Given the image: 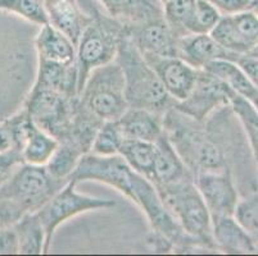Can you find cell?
I'll use <instances>...</instances> for the list:
<instances>
[{"mask_svg": "<svg viewBox=\"0 0 258 256\" xmlns=\"http://www.w3.org/2000/svg\"><path fill=\"white\" fill-rule=\"evenodd\" d=\"M163 132L191 175L205 172H245L252 154L238 117L230 105L199 122L173 105L163 114ZM239 173V178H240Z\"/></svg>", "mask_w": 258, "mask_h": 256, "instance_id": "obj_1", "label": "cell"}, {"mask_svg": "<svg viewBox=\"0 0 258 256\" xmlns=\"http://www.w3.org/2000/svg\"><path fill=\"white\" fill-rule=\"evenodd\" d=\"M116 60L125 77L128 108H139L163 116L176 104L127 32L119 44Z\"/></svg>", "mask_w": 258, "mask_h": 256, "instance_id": "obj_2", "label": "cell"}, {"mask_svg": "<svg viewBox=\"0 0 258 256\" xmlns=\"http://www.w3.org/2000/svg\"><path fill=\"white\" fill-rule=\"evenodd\" d=\"M127 32V25L98 9L91 12V20L76 46L79 67V95L89 73L100 65L116 59L119 44Z\"/></svg>", "mask_w": 258, "mask_h": 256, "instance_id": "obj_3", "label": "cell"}, {"mask_svg": "<svg viewBox=\"0 0 258 256\" xmlns=\"http://www.w3.org/2000/svg\"><path fill=\"white\" fill-rule=\"evenodd\" d=\"M156 189L166 208L190 237L208 251H219L213 242L212 218L194 178Z\"/></svg>", "mask_w": 258, "mask_h": 256, "instance_id": "obj_4", "label": "cell"}, {"mask_svg": "<svg viewBox=\"0 0 258 256\" xmlns=\"http://www.w3.org/2000/svg\"><path fill=\"white\" fill-rule=\"evenodd\" d=\"M79 100L100 122L117 121L128 109L125 94V77L116 59L89 73Z\"/></svg>", "mask_w": 258, "mask_h": 256, "instance_id": "obj_5", "label": "cell"}, {"mask_svg": "<svg viewBox=\"0 0 258 256\" xmlns=\"http://www.w3.org/2000/svg\"><path fill=\"white\" fill-rule=\"evenodd\" d=\"M66 183L54 178L45 165L22 163L0 187V197L17 204L26 214L36 213Z\"/></svg>", "mask_w": 258, "mask_h": 256, "instance_id": "obj_6", "label": "cell"}, {"mask_svg": "<svg viewBox=\"0 0 258 256\" xmlns=\"http://www.w3.org/2000/svg\"><path fill=\"white\" fill-rule=\"evenodd\" d=\"M133 191V201L144 211L148 222L151 224V229L167 237L172 242L175 252H190L196 250L208 251L180 227L165 206L154 185L148 178L135 172Z\"/></svg>", "mask_w": 258, "mask_h": 256, "instance_id": "obj_7", "label": "cell"}, {"mask_svg": "<svg viewBox=\"0 0 258 256\" xmlns=\"http://www.w3.org/2000/svg\"><path fill=\"white\" fill-rule=\"evenodd\" d=\"M76 186V182L69 181L43 208L36 211L37 218L45 231L44 252H48L50 250L54 233L66 220L86 211L109 209L116 206V201L111 199H102V197H93L80 194L77 192Z\"/></svg>", "mask_w": 258, "mask_h": 256, "instance_id": "obj_8", "label": "cell"}, {"mask_svg": "<svg viewBox=\"0 0 258 256\" xmlns=\"http://www.w3.org/2000/svg\"><path fill=\"white\" fill-rule=\"evenodd\" d=\"M77 103L79 96L32 88L23 109L40 130L60 141L74 121Z\"/></svg>", "mask_w": 258, "mask_h": 256, "instance_id": "obj_9", "label": "cell"}, {"mask_svg": "<svg viewBox=\"0 0 258 256\" xmlns=\"http://www.w3.org/2000/svg\"><path fill=\"white\" fill-rule=\"evenodd\" d=\"M134 175L135 172L127 165L121 155L102 156L88 152L80 159L70 181H74L77 185L84 181L102 182L118 190L133 201Z\"/></svg>", "mask_w": 258, "mask_h": 256, "instance_id": "obj_10", "label": "cell"}, {"mask_svg": "<svg viewBox=\"0 0 258 256\" xmlns=\"http://www.w3.org/2000/svg\"><path fill=\"white\" fill-rule=\"evenodd\" d=\"M231 90L206 69H199L196 86L185 100L176 103L175 108L191 118L203 122L215 110L230 105Z\"/></svg>", "mask_w": 258, "mask_h": 256, "instance_id": "obj_11", "label": "cell"}, {"mask_svg": "<svg viewBox=\"0 0 258 256\" xmlns=\"http://www.w3.org/2000/svg\"><path fill=\"white\" fill-rule=\"evenodd\" d=\"M198 187L212 220L224 217H234L240 195L233 173L205 172L194 176Z\"/></svg>", "mask_w": 258, "mask_h": 256, "instance_id": "obj_12", "label": "cell"}, {"mask_svg": "<svg viewBox=\"0 0 258 256\" xmlns=\"http://www.w3.org/2000/svg\"><path fill=\"white\" fill-rule=\"evenodd\" d=\"M210 35L226 50L245 55L258 44V14L247 11L221 16Z\"/></svg>", "mask_w": 258, "mask_h": 256, "instance_id": "obj_13", "label": "cell"}, {"mask_svg": "<svg viewBox=\"0 0 258 256\" xmlns=\"http://www.w3.org/2000/svg\"><path fill=\"white\" fill-rule=\"evenodd\" d=\"M127 34L143 55L179 56V39L165 17L127 25Z\"/></svg>", "mask_w": 258, "mask_h": 256, "instance_id": "obj_14", "label": "cell"}, {"mask_svg": "<svg viewBox=\"0 0 258 256\" xmlns=\"http://www.w3.org/2000/svg\"><path fill=\"white\" fill-rule=\"evenodd\" d=\"M147 62L156 70L168 95L180 103L189 96L198 78L199 69L187 64L179 56L144 55Z\"/></svg>", "mask_w": 258, "mask_h": 256, "instance_id": "obj_15", "label": "cell"}, {"mask_svg": "<svg viewBox=\"0 0 258 256\" xmlns=\"http://www.w3.org/2000/svg\"><path fill=\"white\" fill-rule=\"evenodd\" d=\"M239 56L222 48L210 34H187L179 39V58L197 69L215 60L236 62Z\"/></svg>", "mask_w": 258, "mask_h": 256, "instance_id": "obj_16", "label": "cell"}, {"mask_svg": "<svg viewBox=\"0 0 258 256\" xmlns=\"http://www.w3.org/2000/svg\"><path fill=\"white\" fill-rule=\"evenodd\" d=\"M187 178H194V176L163 132L156 141V158L149 181L154 187H162L175 185Z\"/></svg>", "mask_w": 258, "mask_h": 256, "instance_id": "obj_17", "label": "cell"}, {"mask_svg": "<svg viewBox=\"0 0 258 256\" xmlns=\"http://www.w3.org/2000/svg\"><path fill=\"white\" fill-rule=\"evenodd\" d=\"M45 4L48 23L69 37L75 46L84 30L91 20V14H85L76 0H49Z\"/></svg>", "mask_w": 258, "mask_h": 256, "instance_id": "obj_18", "label": "cell"}, {"mask_svg": "<svg viewBox=\"0 0 258 256\" xmlns=\"http://www.w3.org/2000/svg\"><path fill=\"white\" fill-rule=\"evenodd\" d=\"M34 88L55 91L67 96H79V67L71 63H54L39 60Z\"/></svg>", "mask_w": 258, "mask_h": 256, "instance_id": "obj_19", "label": "cell"}, {"mask_svg": "<svg viewBox=\"0 0 258 256\" xmlns=\"http://www.w3.org/2000/svg\"><path fill=\"white\" fill-rule=\"evenodd\" d=\"M212 237L216 247L221 252L254 253L258 251L253 238L235 217H224L212 220Z\"/></svg>", "mask_w": 258, "mask_h": 256, "instance_id": "obj_20", "label": "cell"}, {"mask_svg": "<svg viewBox=\"0 0 258 256\" xmlns=\"http://www.w3.org/2000/svg\"><path fill=\"white\" fill-rule=\"evenodd\" d=\"M125 138L156 142L163 135V116L139 108H128L118 119Z\"/></svg>", "mask_w": 258, "mask_h": 256, "instance_id": "obj_21", "label": "cell"}, {"mask_svg": "<svg viewBox=\"0 0 258 256\" xmlns=\"http://www.w3.org/2000/svg\"><path fill=\"white\" fill-rule=\"evenodd\" d=\"M108 16L126 25H139L163 17L159 0H98Z\"/></svg>", "mask_w": 258, "mask_h": 256, "instance_id": "obj_22", "label": "cell"}, {"mask_svg": "<svg viewBox=\"0 0 258 256\" xmlns=\"http://www.w3.org/2000/svg\"><path fill=\"white\" fill-rule=\"evenodd\" d=\"M39 60L54 63H71L76 60V46L67 36L54 28L50 23L40 26L35 39Z\"/></svg>", "mask_w": 258, "mask_h": 256, "instance_id": "obj_23", "label": "cell"}, {"mask_svg": "<svg viewBox=\"0 0 258 256\" xmlns=\"http://www.w3.org/2000/svg\"><path fill=\"white\" fill-rule=\"evenodd\" d=\"M203 69L221 79L230 90L247 100L258 110V88L235 62L215 60L208 63Z\"/></svg>", "mask_w": 258, "mask_h": 256, "instance_id": "obj_24", "label": "cell"}, {"mask_svg": "<svg viewBox=\"0 0 258 256\" xmlns=\"http://www.w3.org/2000/svg\"><path fill=\"white\" fill-rule=\"evenodd\" d=\"M59 141L54 138L45 131L40 130L39 127L31 121L29 131L20 149L23 163L31 165H46L54 151L57 150Z\"/></svg>", "mask_w": 258, "mask_h": 256, "instance_id": "obj_25", "label": "cell"}, {"mask_svg": "<svg viewBox=\"0 0 258 256\" xmlns=\"http://www.w3.org/2000/svg\"><path fill=\"white\" fill-rule=\"evenodd\" d=\"M118 155H121L134 172L148 180L151 178L156 158V142L125 138L119 147Z\"/></svg>", "mask_w": 258, "mask_h": 256, "instance_id": "obj_26", "label": "cell"}, {"mask_svg": "<svg viewBox=\"0 0 258 256\" xmlns=\"http://www.w3.org/2000/svg\"><path fill=\"white\" fill-rule=\"evenodd\" d=\"M18 239V253L39 255L44 253L45 231L36 213L25 214L15 225Z\"/></svg>", "mask_w": 258, "mask_h": 256, "instance_id": "obj_27", "label": "cell"}, {"mask_svg": "<svg viewBox=\"0 0 258 256\" xmlns=\"http://www.w3.org/2000/svg\"><path fill=\"white\" fill-rule=\"evenodd\" d=\"M230 107L243 127L258 173V110L234 91L230 94Z\"/></svg>", "mask_w": 258, "mask_h": 256, "instance_id": "obj_28", "label": "cell"}, {"mask_svg": "<svg viewBox=\"0 0 258 256\" xmlns=\"http://www.w3.org/2000/svg\"><path fill=\"white\" fill-rule=\"evenodd\" d=\"M84 155L85 154L74 145L67 144V142H59L57 150L54 151L53 156L45 166L54 178L69 182L80 159L83 158Z\"/></svg>", "mask_w": 258, "mask_h": 256, "instance_id": "obj_29", "label": "cell"}, {"mask_svg": "<svg viewBox=\"0 0 258 256\" xmlns=\"http://www.w3.org/2000/svg\"><path fill=\"white\" fill-rule=\"evenodd\" d=\"M123 140H125V137L122 135L118 122H103L97 135L94 137L90 152L95 155H102V156L118 155L119 147H121Z\"/></svg>", "mask_w": 258, "mask_h": 256, "instance_id": "obj_30", "label": "cell"}, {"mask_svg": "<svg viewBox=\"0 0 258 256\" xmlns=\"http://www.w3.org/2000/svg\"><path fill=\"white\" fill-rule=\"evenodd\" d=\"M222 14L208 0H197L186 25L187 34H211Z\"/></svg>", "mask_w": 258, "mask_h": 256, "instance_id": "obj_31", "label": "cell"}, {"mask_svg": "<svg viewBox=\"0 0 258 256\" xmlns=\"http://www.w3.org/2000/svg\"><path fill=\"white\" fill-rule=\"evenodd\" d=\"M197 0H163V17L177 37L187 35L186 25Z\"/></svg>", "mask_w": 258, "mask_h": 256, "instance_id": "obj_32", "label": "cell"}, {"mask_svg": "<svg viewBox=\"0 0 258 256\" xmlns=\"http://www.w3.org/2000/svg\"><path fill=\"white\" fill-rule=\"evenodd\" d=\"M0 11L17 14L35 25L48 23L45 4L41 0H0Z\"/></svg>", "mask_w": 258, "mask_h": 256, "instance_id": "obj_33", "label": "cell"}, {"mask_svg": "<svg viewBox=\"0 0 258 256\" xmlns=\"http://www.w3.org/2000/svg\"><path fill=\"white\" fill-rule=\"evenodd\" d=\"M234 217L252 237L258 248V189L239 200Z\"/></svg>", "mask_w": 258, "mask_h": 256, "instance_id": "obj_34", "label": "cell"}, {"mask_svg": "<svg viewBox=\"0 0 258 256\" xmlns=\"http://www.w3.org/2000/svg\"><path fill=\"white\" fill-rule=\"evenodd\" d=\"M22 163V156L18 150L9 149L0 152V187L9 180V177Z\"/></svg>", "mask_w": 258, "mask_h": 256, "instance_id": "obj_35", "label": "cell"}, {"mask_svg": "<svg viewBox=\"0 0 258 256\" xmlns=\"http://www.w3.org/2000/svg\"><path fill=\"white\" fill-rule=\"evenodd\" d=\"M26 213L13 201L0 197V229L15 227Z\"/></svg>", "mask_w": 258, "mask_h": 256, "instance_id": "obj_36", "label": "cell"}, {"mask_svg": "<svg viewBox=\"0 0 258 256\" xmlns=\"http://www.w3.org/2000/svg\"><path fill=\"white\" fill-rule=\"evenodd\" d=\"M144 243L148 250L152 251V252L168 253L173 251V245L170 239L159 232L153 231V229H151V232L145 234Z\"/></svg>", "mask_w": 258, "mask_h": 256, "instance_id": "obj_37", "label": "cell"}, {"mask_svg": "<svg viewBox=\"0 0 258 256\" xmlns=\"http://www.w3.org/2000/svg\"><path fill=\"white\" fill-rule=\"evenodd\" d=\"M18 253V239L15 227L0 229V255Z\"/></svg>", "mask_w": 258, "mask_h": 256, "instance_id": "obj_38", "label": "cell"}, {"mask_svg": "<svg viewBox=\"0 0 258 256\" xmlns=\"http://www.w3.org/2000/svg\"><path fill=\"white\" fill-rule=\"evenodd\" d=\"M236 64L244 70V73L247 74L253 83L258 88V59L249 55H241L236 60Z\"/></svg>", "mask_w": 258, "mask_h": 256, "instance_id": "obj_39", "label": "cell"}, {"mask_svg": "<svg viewBox=\"0 0 258 256\" xmlns=\"http://www.w3.org/2000/svg\"><path fill=\"white\" fill-rule=\"evenodd\" d=\"M9 149H13V142L8 130V124L4 121L0 123V152H4Z\"/></svg>", "mask_w": 258, "mask_h": 256, "instance_id": "obj_40", "label": "cell"}, {"mask_svg": "<svg viewBox=\"0 0 258 256\" xmlns=\"http://www.w3.org/2000/svg\"><path fill=\"white\" fill-rule=\"evenodd\" d=\"M245 55L253 56V58H257V59H258V44H257V45L254 46V48L252 49V50L249 51V53H248V54H245Z\"/></svg>", "mask_w": 258, "mask_h": 256, "instance_id": "obj_41", "label": "cell"}, {"mask_svg": "<svg viewBox=\"0 0 258 256\" xmlns=\"http://www.w3.org/2000/svg\"><path fill=\"white\" fill-rule=\"evenodd\" d=\"M41 2H44V3H46V2H49V0H41Z\"/></svg>", "mask_w": 258, "mask_h": 256, "instance_id": "obj_42", "label": "cell"}, {"mask_svg": "<svg viewBox=\"0 0 258 256\" xmlns=\"http://www.w3.org/2000/svg\"><path fill=\"white\" fill-rule=\"evenodd\" d=\"M159 2H161V3H162V2H163V0H159Z\"/></svg>", "mask_w": 258, "mask_h": 256, "instance_id": "obj_43", "label": "cell"}]
</instances>
